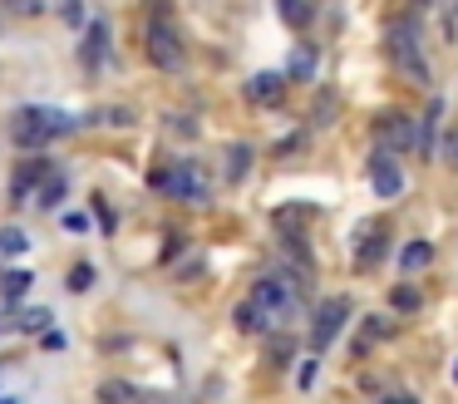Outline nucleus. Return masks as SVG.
<instances>
[{
    "mask_svg": "<svg viewBox=\"0 0 458 404\" xmlns=\"http://www.w3.org/2000/svg\"><path fill=\"white\" fill-rule=\"evenodd\" d=\"M11 10H21V15H40V0H11Z\"/></svg>",
    "mask_w": 458,
    "mask_h": 404,
    "instance_id": "32",
    "label": "nucleus"
},
{
    "mask_svg": "<svg viewBox=\"0 0 458 404\" xmlns=\"http://www.w3.org/2000/svg\"><path fill=\"white\" fill-rule=\"evenodd\" d=\"M389 311H399V315L419 311V291L414 286H394V291H389Z\"/></svg>",
    "mask_w": 458,
    "mask_h": 404,
    "instance_id": "20",
    "label": "nucleus"
},
{
    "mask_svg": "<svg viewBox=\"0 0 458 404\" xmlns=\"http://www.w3.org/2000/svg\"><path fill=\"white\" fill-rule=\"evenodd\" d=\"M276 10H281V20H286L291 30H301L310 20V0H276Z\"/></svg>",
    "mask_w": 458,
    "mask_h": 404,
    "instance_id": "18",
    "label": "nucleus"
},
{
    "mask_svg": "<svg viewBox=\"0 0 458 404\" xmlns=\"http://www.w3.org/2000/svg\"><path fill=\"white\" fill-rule=\"evenodd\" d=\"M60 15L70 20V25H84V5H80V0H60Z\"/></svg>",
    "mask_w": 458,
    "mask_h": 404,
    "instance_id": "29",
    "label": "nucleus"
},
{
    "mask_svg": "<svg viewBox=\"0 0 458 404\" xmlns=\"http://www.w3.org/2000/svg\"><path fill=\"white\" fill-rule=\"evenodd\" d=\"M444 30H448V39H458V5L444 15Z\"/></svg>",
    "mask_w": 458,
    "mask_h": 404,
    "instance_id": "33",
    "label": "nucleus"
},
{
    "mask_svg": "<svg viewBox=\"0 0 458 404\" xmlns=\"http://www.w3.org/2000/svg\"><path fill=\"white\" fill-rule=\"evenodd\" d=\"M281 94H286V79L271 74V69L247 79V99H257V104H281Z\"/></svg>",
    "mask_w": 458,
    "mask_h": 404,
    "instance_id": "14",
    "label": "nucleus"
},
{
    "mask_svg": "<svg viewBox=\"0 0 458 404\" xmlns=\"http://www.w3.org/2000/svg\"><path fill=\"white\" fill-rule=\"evenodd\" d=\"M350 311H355V305H350L345 296H335V301L320 305V311H316V325H310V355H320V350H326V345L335 340L340 331H345Z\"/></svg>",
    "mask_w": 458,
    "mask_h": 404,
    "instance_id": "6",
    "label": "nucleus"
},
{
    "mask_svg": "<svg viewBox=\"0 0 458 404\" xmlns=\"http://www.w3.org/2000/svg\"><path fill=\"white\" fill-rule=\"evenodd\" d=\"M379 335H385V325H379V321H369L365 331H360V340H355V355H369V345H375Z\"/></svg>",
    "mask_w": 458,
    "mask_h": 404,
    "instance_id": "25",
    "label": "nucleus"
},
{
    "mask_svg": "<svg viewBox=\"0 0 458 404\" xmlns=\"http://www.w3.org/2000/svg\"><path fill=\"white\" fill-rule=\"evenodd\" d=\"M0 404H11V400H0Z\"/></svg>",
    "mask_w": 458,
    "mask_h": 404,
    "instance_id": "37",
    "label": "nucleus"
},
{
    "mask_svg": "<svg viewBox=\"0 0 458 404\" xmlns=\"http://www.w3.org/2000/svg\"><path fill=\"white\" fill-rule=\"evenodd\" d=\"M30 286H35V271H5V281H0V296L15 305L25 291H30Z\"/></svg>",
    "mask_w": 458,
    "mask_h": 404,
    "instance_id": "16",
    "label": "nucleus"
},
{
    "mask_svg": "<svg viewBox=\"0 0 458 404\" xmlns=\"http://www.w3.org/2000/svg\"><path fill=\"white\" fill-rule=\"evenodd\" d=\"M64 193H70L64 173H50V177L40 183V207H60V202H64Z\"/></svg>",
    "mask_w": 458,
    "mask_h": 404,
    "instance_id": "17",
    "label": "nucleus"
},
{
    "mask_svg": "<svg viewBox=\"0 0 458 404\" xmlns=\"http://www.w3.org/2000/svg\"><path fill=\"white\" fill-rule=\"evenodd\" d=\"M454 380H458V365H454Z\"/></svg>",
    "mask_w": 458,
    "mask_h": 404,
    "instance_id": "35",
    "label": "nucleus"
},
{
    "mask_svg": "<svg viewBox=\"0 0 458 404\" xmlns=\"http://www.w3.org/2000/svg\"><path fill=\"white\" fill-rule=\"evenodd\" d=\"M375 148H385V153H404V148H414V118L409 114H385L375 128Z\"/></svg>",
    "mask_w": 458,
    "mask_h": 404,
    "instance_id": "8",
    "label": "nucleus"
},
{
    "mask_svg": "<svg viewBox=\"0 0 458 404\" xmlns=\"http://www.w3.org/2000/svg\"><path fill=\"white\" fill-rule=\"evenodd\" d=\"M104 49H109V20H94V25L84 30V45H80V64L89 69V74L99 69Z\"/></svg>",
    "mask_w": 458,
    "mask_h": 404,
    "instance_id": "11",
    "label": "nucleus"
},
{
    "mask_svg": "<svg viewBox=\"0 0 458 404\" xmlns=\"http://www.w3.org/2000/svg\"><path fill=\"white\" fill-rule=\"evenodd\" d=\"M369 187H375L379 197H404V173H399L394 153L375 148V158H369Z\"/></svg>",
    "mask_w": 458,
    "mask_h": 404,
    "instance_id": "7",
    "label": "nucleus"
},
{
    "mask_svg": "<svg viewBox=\"0 0 458 404\" xmlns=\"http://www.w3.org/2000/svg\"><path fill=\"white\" fill-rule=\"evenodd\" d=\"M153 187H158V193H168V197H178V202H202V197L212 193L208 173H202L192 158H182V163H173V168H163V173H153Z\"/></svg>",
    "mask_w": 458,
    "mask_h": 404,
    "instance_id": "3",
    "label": "nucleus"
},
{
    "mask_svg": "<svg viewBox=\"0 0 458 404\" xmlns=\"http://www.w3.org/2000/svg\"><path fill=\"white\" fill-rule=\"evenodd\" d=\"M379 404H419V400H409V394H385Z\"/></svg>",
    "mask_w": 458,
    "mask_h": 404,
    "instance_id": "34",
    "label": "nucleus"
},
{
    "mask_svg": "<svg viewBox=\"0 0 458 404\" xmlns=\"http://www.w3.org/2000/svg\"><path fill=\"white\" fill-rule=\"evenodd\" d=\"M45 177H50V173H45V163H40V158L21 163V168H15V177H11V197H15V202H25L30 193H40V183H45Z\"/></svg>",
    "mask_w": 458,
    "mask_h": 404,
    "instance_id": "12",
    "label": "nucleus"
},
{
    "mask_svg": "<svg viewBox=\"0 0 458 404\" xmlns=\"http://www.w3.org/2000/svg\"><path fill=\"white\" fill-rule=\"evenodd\" d=\"M428 262H434V246H428V242H409L404 252H399V271H409V276L424 271Z\"/></svg>",
    "mask_w": 458,
    "mask_h": 404,
    "instance_id": "15",
    "label": "nucleus"
},
{
    "mask_svg": "<svg viewBox=\"0 0 458 404\" xmlns=\"http://www.w3.org/2000/svg\"><path fill=\"white\" fill-rule=\"evenodd\" d=\"M94 212H99V222H104V232H114V207H109V202H104V197H99V202H94Z\"/></svg>",
    "mask_w": 458,
    "mask_h": 404,
    "instance_id": "30",
    "label": "nucleus"
},
{
    "mask_svg": "<svg viewBox=\"0 0 458 404\" xmlns=\"http://www.w3.org/2000/svg\"><path fill=\"white\" fill-rule=\"evenodd\" d=\"M133 394H129V384L123 380H104L99 384V404H129Z\"/></svg>",
    "mask_w": 458,
    "mask_h": 404,
    "instance_id": "22",
    "label": "nucleus"
},
{
    "mask_svg": "<svg viewBox=\"0 0 458 404\" xmlns=\"http://www.w3.org/2000/svg\"><path fill=\"white\" fill-rule=\"evenodd\" d=\"M438 153H444V163H448V168H458V124L448 128L444 138H438Z\"/></svg>",
    "mask_w": 458,
    "mask_h": 404,
    "instance_id": "24",
    "label": "nucleus"
},
{
    "mask_svg": "<svg viewBox=\"0 0 458 404\" xmlns=\"http://www.w3.org/2000/svg\"><path fill=\"white\" fill-rule=\"evenodd\" d=\"M25 246H30V236H25L21 227H5V232H0V256H21Z\"/></svg>",
    "mask_w": 458,
    "mask_h": 404,
    "instance_id": "21",
    "label": "nucleus"
},
{
    "mask_svg": "<svg viewBox=\"0 0 458 404\" xmlns=\"http://www.w3.org/2000/svg\"><path fill=\"white\" fill-rule=\"evenodd\" d=\"M143 55H148L163 74H173V69H182V35H173V25H163V20H153V25L143 30Z\"/></svg>",
    "mask_w": 458,
    "mask_h": 404,
    "instance_id": "5",
    "label": "nucleus"
},
{
    "mask_svg": "<svg viewBox=\"0 0 458 404\" xmlns=\"http://www.w3.org/2000/svg\"><path fill=\"white\" fill-rule=\"evenodd\" d=\"M385 49H389V64H394L409 84H428V59H424V49H419V35H414L409 20H394V25H389Z\"/></svg>",
    "mask_w": 458,
    "mask_h": 404,
    "instance_id": "2",
    "label": "nucleus"
},
{
    "mask_svg": "<svg viewBox=\"0 0 458 404\" xmlns=\"http://www.w3.org/2000/svg\"><path fill=\"white\" fill-rule=\"evenodd\" d=\"M310 69H316V49H296L291 55V79H310Z\"/></svg>",
    "mask_w": 458,
    "mask_h": 404,
    "instance_id": "23",
    "label": "nucleus"
},
{
    "mask_svg": "<svg viewBox=\"0 0 458 404\" xmlns=\"http://www.w3.org/2000/svg\"><path fill=\"white\" fill-rule=\"evenodd\" d=\"M438 128H444V99H428L424 114L414 118V148L419 153H434L438 148Z\"/></svg>",
    "mask_w": 458,
    "mask_h": 404,
    "instance_id": "9",
    "label": "nucleus"
},
{
    "mask_svg": "<svg viewBox=\"0 0 458 404\" xmlns=\"http://www.w3.org/2000/svg\"><path fill=\"white\" fill-rule=\"evenodd\" d=\"M64 227H70V232H89V217H84V212H70V217H64Z\"/></svg>",
    "mask_w": 458,
    "mask_h": 404,
    "instance_id": "31",
    "label": "nucleus"
},
{
    "mask_svg": "<svg viewBox=\"0 0 458 404\" xmlns=\"http://www.w3.org/2000/svg\"><path fill=\"white\" fill-rule=\"evenodd\" d=\"M70 286H74V291H89V286H94V266L80 262V266L70 271Z\"/></svg>",
    "mask_w": 458,
    "mask_h": 404,
    "instance_id": "26",
    "label": "nucleus"
},
{
    "mask_svg": "<svg viewBox=\"0 0 458 404\" xmlns=\"http://www.w3.org/2000/svg\"><path fill=\"white\" fill-rule=\"evenodd\" d=\"M389 252V232H385V227H360V252H355V266H360V271H375V262H379V256H385Z\"/></svg>",
    "mask_w": 458,
    "mask_h": 404,
    "instance_id": "10",
    "label": "nucleus"
},
{
    "mask_svg": "<svg viewBox=\"0 0 458 404\" xmlns=\"http://www.w3.org/2000/svg\"><path fill=\"white\" fill-rule=\"evenodd\" d=\"M251 168V148L247 143H237V148H227V183H242V173Z\"/></svg>",
    "mask_w": 458,
    "mask_h": 404,
    "instance_id": "19",
    "label": "nucleus"
},
{
    "mask_svg": "<svg viewBox=\"0 0 458 404\" xmlns=\"http://www.w3.org/2000/svg\"><path fill=\"white\" fill-rule=\"evenodd\" d=\"M55 325V311H45V305H25V311L5 315V331H25V335H40Z\"/></svg>",
    "mask_w": 458,
    "mask_h": 404,
    "instance_id": "13",
    "label": "nucleus"
},
{
    "mask_svg": "<svg viewBox=\"0 0 458 404\" xmlns=\"http://www.w3.org/2000/svg\"><path fill=\"white\" fill-rule=\"evenodd\" d=\"M251 301H257V311H261V321H267V325L291 321V315H296V291H291L281 276H261L257 291H251Z\"/></svg>",
    "mask_w": 458,
    "mask_h": 404,
    "instance_id": "4",
    "label": "nucleus"
},
{
    "mask_svg": "<svg viewBox=\"0 0 458 404\" xmlns=\"http://www.w3.org/2000/svg\"><path fill=\"white\" fill-rule=\"evenodd\" d=\"M84 118H74V114H60V108H45V104H25V108H15V118H11V138H15V148H45V143H55L60 133H74Z\"/></svg>",
    "mask_w": 458,
    "mask_h": 404,
    "instance_id": "1",
    "label": "nucleus"
},
{
    "mask_svg": "<svg viewBox=\"0 0 458 404\" xmlns=\"http://www.w3.org/2000/svg\"><path fill=\"white\" fill-rule=\"evenodd\" d=\"M419 5H428V0H419Z\"/></svg>",
    "mask_w": 458,
    "mask_h": 404,
    "instance_id": "36",
    "label": "nucleus"
},
{
    "mask_svg": "<svg viewBox=\"0 0 458 404\" xmlns=\"http://www.w3.org/2000/svg\"><path fill=\"white\" fill-rule=\"evenodd\" d=\"M40 345H45L50 355H60V350H64V331H55V325H50V331H40Z\"/></svg>",
    "mask_w": 458,
    "mask_h": 404,
    "instance_id": "28",
    "label": "nucleus"
},
{
    "mask_svg": "<svg viewBox=\"0 0 458 404\" xmlns=\"http://www.w3.org/2000/svg\"><path fill=\"white\" fill-rule=\"evenodd\" d=\"M310 384H316V355L296 365V390H310Z\"/></svg>",
    "mask_w": 458,
    "mask_h": 404,
    "instance_id": "27",
    "label": "nucleus"
}]
</instances>
